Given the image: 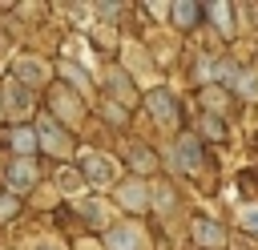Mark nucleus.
Returning <instances> with one entry per match:
<instances>
[{
  "mask_svg": "<svg viewBox=\"0 0 258 250\" xmlns=\"http://www.w3.org/2000/svg\"><path fill=\"white\" fill-rule=\"evenodd\" d=\"M238 89H242L246 97H258V73H242V77H238Z\"/></svg>",
  "mask_w": 258,
  "mask_h": 250,
  "instance_id": "obj_14",
  "label": "nucleus"
},
{
  "mask_svg": "<svg viewBox=\"0 0 258 250\" xmlns=\"http://www.w3.org/2000/svg\"><path fill=\"white\" fill-rule=\"evenodd\" d=\"M109 250H149V238H145V230H141V226L121 222V226H113V230H109Z\"/></svg>",
  "mask_w": 258,
  "mask_h": 250,
  "instance_id": "obj_1",
  "label": "nucleus"
},
{
  "mask_svg": "<svg viewBox=\"0 0 258 250\" xmlns=\"http://www.w3.org/2000/svg\"><path fill=\"white\" fill-rule=\"evenodd\" d=\"M145 105H149L165 125H173V121H177V101H173L169 93H149V97H145Z\"/></svg>",
  "mask_w": 258,
  "mask_h": 250,
  "instance_id": "obj_3",
  "label": "nucleus"
},
{
  "mask_svg": "<svg viewBox=\"0 0 258 250\" xmlns=\"http://www.w3.org/2000/svg\"><path fill=\"white\" fill-rule=\"evenodd\" d=\"M238 222H242L246 230H254V234H258V206H246V210H238Z\"/></svg>",
  "mask_w": 258,
  "mask_h": 250,
  "instance_id": "obj_15",
  "label": "nucleus"
},
{
  "mask_svg": "<svg viewBox=\"0 0 258 250\" xmlns=\"http://www.w3.org/2000/svg\"><path fill=\"white\" fill-rule=\"evenodd\" d=\"M81 165H85V173H89L93 185H109V181L117 177V165H113L105 153H81Z\"/></svg>",
  "mask_w": 258,
  "mask_h": 250,
  "instance_id": "obj_2",
  "label": "nucleus"
},
{
  "mask_svg": "<svg viewBox=\"0 0 258 250\" xmlns=\"http://www.w3.org/2000/svg\"><path fill=\"white\" fill-rule=\"evenodd\" d=\"M40 250H60V242H44V246H40Z\"/></svg>",
  "mask_w": 258,
  "mask_h": 250,
  "instance_id": "obj_17",
  "label": "nucleus"
},
{
  "mask_svg": "<svg viewBox=\"0 0 258 250\" xmlns=\"http://www.w3.org/2000/svg\"><path fill=\"white\" fill-rule=\"evenodd\" d=\"M194 234H198V242H206V246H222V242H226V234H222L214 222H198Z\"/></svg>",
  "mask_w": 258,
  "mask_h": 250,
  "instance_id": "obj_10",
  "label": "nucleus"
},
{
  "mask_svg": "<svg viewBox=\"0 0 258 250\" xmlns=\"http://www.w3.org/2000/svg\"><path fill=\"white\" fill-rule=\"evenodd\" d=\"M40 141L52 149V153H69V141L60 129H52V121H40Z\"/></svg>",
  "mask_w": 258,
  "mask_h": 250,
  "instance_id": "obj_6",
  "label": "nucleus"
},
{
  "mask_svg": "<svg viewBox=\"0 0 258 250\" xmlns=\"http://www.w3.org/2000/svg\"><path fill=\"white\" fill-rule=\"evenodd\" d=\"M8 113H12V117H24V113H28V89L8 85Z\"/></svg>",
  "mask_w": 258,
  "mask_h": 250,
  "instance_id": "obj_7",
  "label": "nucleus"
},
{
  "mask_svg": "<svg viewBox=\"0 0 258 250\" xmlns=\"http://www.w3.org/2000/svg\"><path fill=\"white\" fill-rule=\"evenodd\" d=\"M173 161H177L181 169H198V141H194V137H181V141L173 145Z\"/></svg>",
  "mask_w": 258,
  "mask_h": 250,
  "instance_id": "obj_4",
  "label": "nucleus"
},
{
  "mask_svg": "<svg viewBox=\"0 0 258 250\" xmlns=\"http://www.w3.org/2000/svg\"><path fill=\"white\" fill-rule=\"evenodd\" d=\"M56 185H60L64 194H77V190H85V177H77V173H69V169H64V173L56 177Z\"/></svg>",
  "mask_w": 258,
  "mask_h": 250,
  "instance_id": "obj_12",
  "label": "nucleus"
},
{
  "mask_svg": "<svg viewBox=\"0 0 258 250\" xmlns=\"http://www.w3.org/2000/svg\"><path fill=\"white\" fill-rule=\"evenodd\" d=\"M210 16L218 20V32H222V36H230V32H234V28H230V8H226V4H214V8H210Z\"/></svg>",
  "mask_w": 258,
  "mask_h": 250,
  "instance_id": "obj_11",
  "label": "nucleus"
},
{
  "mask_svg": "<svg viewBox=\"0 0 258 250\" xmlns=\"http://www.w3.org/2000/svg\"><path fill=\"white\" fill-rule=\"evenodd\" d=\"M121 202H125L129 210H145L149 194H141V185H137V181H129V185H121Z\"/></svg>",
  "mask_w": 258,
  "mask_h": 250,
  "instance_id": "obj_8",
  "label": "nucleus"
},
{
  "mask_svg": "<svg viewBox=\"0 0 258 250\" xmlns=\"http://www.w3.org/2000/svg\"><path fill=\"white\" fill-rule=\"evenodd\" d=\"M32 177H36V165H32L28 157H20V161L8 169V181H12L16 190H28V185H32Z\"/></svg>",
  "mask_w": 258,
  "mask_h": 250,
  "instance_id": "obj_5",
  "label": "nucleus"
},
{
  "mask_svg": "<svg viewBox=\"0 0 258 250\" xmlns=\"http://www.w3.org/2000/svg\"><path fill=\"white\" fill-rule=\"evenodd\" d=\"M12 145H16L20 153H28V149H32V133H24V129H16V133H12Z\"/></svg>",
  "mask_w": 258,
  "mask_h": 250,
  "instance_id": "obj_16",
  "label": "nucleus"
},
{
  "mask_svg": "<svg viewBox=\"0 0 258 250\" xmlns=\"http://www.w3.org/2000/svg\"><path fill=\"white\" fill-rule=\"evenodd\" d=\"M194 16H198V8H194V4H177V8H173V20H177L181 28H189V24H194Z\"/></svg>",
  "mask_w": 258,
  "mask_h": 250,
  "instance_id": "obj_13",
  "label": "nucleus"
},
{
  "mask_svg": "<svg viewBox=\"0 0 258 250\" xmlns=\"http://www.w3.org/2000/svg\"><path fill=\"white\" fill-rule=\"evenodd\" d=\"M81 214L93 218L89 226H109V206L105 202H81Z\"/></svg>",
  "mask_w": 258,
  "mask_h": 250,
  "instance_id": "obj_9",
  "label": "nucleus"
}]
</instances>
